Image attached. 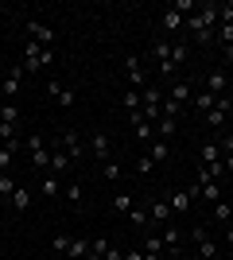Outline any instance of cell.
I'll return each instance as SVG.
<instances>
[{
	"label": "cell",
	"mask_w": 233,
	"mask_h": 260,
	"mask_svg": "<svg viewBox=\"0 0 233 260\" xmlns=\"http://www.w3.org/2000/svg\"><path fill=\"white\" fill-rule=\"evenodd\" d=\"M190 27V31L194 35H202V31H214V27H218V4H198V12H194V16H190V20H183Z\"/></svg>",
	"instance_id": "1"
},
{
	"label": "cell",
	"mask_w": 233,
	"mask_h": 260,
	"mask_svg": "<svg viewBox=\"0 0 233 260\" xmlns=\"http://www.w3.org/2000/svg\"><path fill=\"white\" fill-rule=\"evenodd\" d=\"M43 54H47V47H43V43L27 39V43H23V70H27V74L43 70Z\"/></svg>",
	"instance_id": "2"
},
{
	"label": "cell",
	"mask_w": 233,
	"mask_h": 260,
	"mask_svg": "<svg viewBox=\"0 0 233 260\" xmlns=\"http://www.w3.org/2000/svg\"><path fill=\"white\" fill-rule=\"evenodd\" d=\"M124 74H128V86H132V89H144L148 86V74H144L140 54H128V58H124Z\"/></svg>",
	"instance_id": "3"
},
{
	"label": "cell",
	"mask_w": 233,
	"mask_h": 260,
	"mask_svg": "<svg viewBox=\"0 0 233 260\" xmlns=\"http://www.w3.org/2000/svg\"><path fill=\"white\" fill-rule=\"evenodd\" d=\"M58 140H62V152L70 155V163L86 159V148H82V140H78V132H74V128H66L62 136H58Z\"/></svg>",
	"instance_id": "4"
},
{
	"label": "cell",
	"mask_w": 233,
	"mask_h": 260,
	"mask_svg": "<svg viewBox=\"0 0 233 260\" xmlns=\"http://www.w3.org/2000/svg\"><path fill=\"white\" fill-rule=\"evenodd\" d=\"M167 98L175 101L179 109H187L190 101H194V89H190V82H183V78H175V82H171V93H167Z\"/></svg>",
	"instance_id": "5"
},
{
	"label": "cell",
	"mask_w": 233,
	"mask_h": 260,
	"mask_svg": "<svg viewBox=\"0 0 233 260\" xmlns=\"http://www.w3.org/2000/svg\"><path fill=\"white\" fill-rule=\"evenodd\" d=\"M190 237H194V245H198V256L202 260H218V245H214L210 237H206V229H190Z\"/></svg>",
	"instance_id": "6"
},
{
	"label": "cell",
	"mask_w": 233,
	"mask_h": 260,
	"mask_svg": "<svg viewBox=\"0 0 233 260\" xmlns=\"http://www.w3.org/2000/svg\"><path fill=\"white\" fill-rule=\"evenodd\" d=\"M206 89H210L214 98H225V93H229V74H225V70H210V74H206Z\"/></svg>",
	"instance_id": "7"
},
{
	"label": "cell",
	"mask_w": 233,
	"mask_h": 260,
	"mask_svg": "<svg viewBox=\"0 0 233 260\" xmlns=\"http://www.w3.org/2000/svg\"><path fill=\"white\" fill-rule=\"evenodd\" d=\"M23 31L31 35L35 43H55V31H51L47 23H39V20H27V23H23Z\"/></svg>",
	"instance_id": "8"
},
{
	"label": "cell",
	"mask_w": 233,
	"mask_h": 260,
	"mask_svg": "<svg viewBox=\"0 0 233 260\" xmlns=\"http://www.w3.org/2000/svg\"><path fill=\"white\" fill-rule=\"evenodd\" d=\"M89 152H93L97 163H109V136H105V132H93V136H89Z\"/></svg>",
	"instance_id": "9"
},
{
	"label": "cell",
	"mask_w": 233,
	"mask_h": 260,
	"mask_svg": "<svg viewBox=\"0 0 233 260\" xmlns=\"http://www.w3.org/2000/svg\"><path fill=\"white\" fill-rule=\"evenodd\" d=\"M20 82H23V66H12L8 74H4V101H12L20 93Z\"/></svg>",
	"instance_id": "10"
},
{
	"label": "cell",
	"mask_w": 233,
	"mask_h": 260,
	"mask_svg": "<svg viewBox=\"0 0 233 260\" xmlns=\"http://www.w3.org/2000/svg\"><path fill=\"white\" fill-rule=\"evenodd\" d=\"M190 202H194V198H190V190H171V194H167V206H171V214H187Z\"/></svg>",
	"instance_id": "11"
},
{
	"label": "cell",
	"mask_w": 233,
	"mask_h": 260,
	"mask_svg": "<svg viewBox=\"0 0 233 260\" xmlns=\"http://www.w3.org/2000/svg\"><path fill=\"white\" fill-rule=\"evenodd\" d=\"M47 93H51V98H55L58 101V105H74V101H78V93H74V89H66V86H58V82H47Z\"/></svg>",
	"instance_id": "12"
},
{
	"label": "cell",
	"mask_w": 233,
	"mask_h": 260,
	"mask_svg": "<svg viewBox=\"0 0 233 260\" xmlns=\"http://www.w3.org/2000/svg\"><path fill=\"white\" fill-rule=\"evenodd\" d=\"M167 217H171L167 198H155V202H152V225H155V229H163V225H167Z\"/></svg>",
	"instance_id": "13"
},
{
	"label": "cell",
	"mask_w": 233,
	"mask_h": 260,
	"mask_svg": "<svg viewBox=\"0 0 233 260\" xmlns=\"http://www.w3.org/2000/svg\"><path fill=\"white\" fill-rule=\"evenodd\" d=\"M148 159H152V163H167V159H171V144H167V140H152V144H148Z\"/></svg>",
	"instance_id": "14"
},
{
	"label": "cell",
	"mask_w": 233,
	"mask_h": 260,
	"mask_svg": "<svg viewBox=\"0 0 233 260\" xmlns=\"http://www.w3.org/2000/svg\"><path fill=\"white\" fill-rule=\"evenodd\" d=\"M31 202H35V198H31V190H27V186H16V194H12V202H8V206L23 214V210H31Z\"/></svg>",
	"instance_id": "15"
},
{
	"label": "cell",
	"mask_w": 233,
	"mask_h": 260,
	"mask_svg": "<svg viewBox=\"0 0 233 260\" xmlns=\"http://www.w3.org/2000/svg\"><path fill=\"white\" fill-rule=\"evenodd\" d=\"M190 105L198 109V113H210V109L218 105V98H214L210 89H198V93H194V101H190Z\"/></svg>",
	"instance_id": "16"
},
{
	"label": "cell",
	"mask_w": 233,
	"mask_h": 260,
	"mask_svg": "<svg viewBox=\"0 0 233 260\" xmlns=\"http://www.w3.org/2000/svg\"><path fill=\"white\" fill-rule=\"evenodd\" d=\"M202 120H206V128L222 132V128H225V120H229V117H225L222 109H210V113H202Z\"/></svg>",
	"instance_id": "17"
},
{
	"label": "cell",
	"mask_w": 233,
	"mask_h": 260,
	"mask_svg": "<svg viewBox=\"0 0 233 260\" xmlns=\"http://www.w3.org/2000/svg\"><path fill=\"white\" fill-rule=\"evenodd\" d=\"M202 163H222V144H218V140L202 144Z\"/></svg>",
	"instance_id": "18"
},
{
	"label": "cell",
	"mask_w": 233,
	"mask_h": 260,
	"mask_svg": "<svg viewBox=\"0 0 233 260\" xmlns=\"http://www.w3.org/2000/svg\"><path fill=\"white\" fill-rule=\"evenodd\" d=\"M159 27H163L167 35H171V31H179V27H183V16H179L175 8H167V12H163V20H159Z\"/></svg>",
	"instance_id": "19"
},
{
	"label": "cell",
	"mask_w": 233,
	"mask_h": 260,
	"mask_svg": "<svg viewBox=\"0 0 233 260\" xmlns=\"http://www.w3.org/2000/svg\"><path fill=\"white\" fill-rule=\"evenodd\" d=\"M31 167L35 171H51V148H35L31 152Z\"/></svg>",
	"instance_id": "20"
},
{
	"label": "cell",
	"mask_w": 233,
	"mask_h": 260,
	"mask_svg": "<svg viewBox=\"0 0 233 260\" xmlns=\"http://www.w3.org/2000/svg\"><path fill=\"white\" fill-rule=\"evenodd\" d=\"M16 152H20V140L0 148V171H12V159H16Z\"/></svg>",
	"instance_id": "21"
},
{
	"label": "cell",
	"mask_w": 233,
	"mask_h": 260,
	"mask_svg": "<svg viewBox=\"0 0 233 260\" xmlns=\"http://www.w3.org/2000/svg\"><path fill=\"white\" fill-rule=\"evenodd\" d=\"M121 105L128 109V113H140V89H132V86H128V89L121 93Z\"/></svg>",
	"instance_id": "22"
},
{
	"label": "cell",
	"mask_w": 233,
	"mask_h": 260,
	"mask_svg": "<svg viewBox=\"0 0 233 260\" xmlns=\"http://www.w3.org/2000/svg\"><path fill=\"white\" fill-rule=\"evenodd\" d=\"M214 221H218V225H229L233 221V206L229 202H214Z\"/></svg>",
	"instance_id": "23"
},
{
	"label": "cell",
	"mask_w": 233,
	"mask_h": 260,
	"mask_svg": "<svg viewBox=\"0 0 233 260\" xmlns=\"http://www.w3.org/2000/svg\"><path fill=\"white\" fill-rule=\"evenodd\" d=\"M167 136H175V120L159 117V120H155V140H167Z\"/></svg>",
	"instance_id": "24"
},
{
	"label": "cell",
	"mask_w": 233,
	"mask_h": 260,
	"mask_svg": "<svg viewBox=\"0 0 233 260\" xmlns=\"http://www.w3.org/2000/svg\"><path fill=\"white\" fill-rule=\"evenodd\" d=\"M86 252H89V245L82 237H70V249H66V256L70 260H86Z\"/></svg>",
	"instance_id": "25"
},
{
	"label": "cell",
	"mask_w": 233,
	"mask_h": 260,
	"mask_svg": "<svg viewBox=\"0 0 233 260\" xmlns=\"http://www.w3.org/2000/svg\"><path fill=\"white\" fill-rule=\"evenodd\" d=\"M12 194H16V179H12V171H4V175H0V198L12 202Z\"/></svg>",
	"instance_id": "26"
},
{
	"label": "cell",
	"mask_w": 233,
	"mask_h": 260,
	"mask_svg": "<svg viewBox=\"0 0 233 260\" xmlns=\"http://www.w3.org/2000/svg\"><path fill=\"white\" fill-rule=\"evenodd\" d=\"M39 190H43L47 198H58V194H62V186H58V179H55V175H43V183H39Z\"/></svg>",
	"instance_id": "27"
},
{
	"label": "cell",
	"mask_w": 233,
	"mask_h": 260,
	"mask_svg": "<svg viewBox=\"0 0 233 260\" xmlns=\"http://www.w3.org/2000/svg\"><path fill=\"white\" fill-rule=\"evenodd\" d=\"M51 167H55V175L58 171H70V155L58 152V148H51Z\"/></svg>",
	"instance_id": "28"
},
{
	"label": "cell",
	"mask_w": 233,
	"mask_h": 260,
	"mask_svg": "<svg viewBox=\"0 0 233 260\" xmlns=\"http://www.w3.org/2000/svg\"><path fill=\"white\" fill-rule=\"evenodd\" d=\"M132 206H136V194H117L113 198V210H117V214H128Z\"/></svg>",
	"instance_id": "29"
},
{
	"label": "cell",
	"mask_w": 233,
	"mask_h": 260,
	"mask_svg": "<svg viewBox=\"0 0 233 260\" xmlns=\"http://www.w3.org/2000/svg\"><path fill=\"white\" fill-rule=\"evenodd\" d=\"M152 54L159 58V62H171V43H167V39H155V43H152Z\"/></svg>",
	"instance_id": "30"
},
{
	"label": "cell",
	"mask_w": 233,
	"mask_h": 260,
	"mask_svg": "<svg viewBox=\"0 0 233 260\" xmlns=\"http://www.w3.org/2000/svg\"><path fill=\"white\" fill-rule=\"evenodd\" d=\"M187 58H190V47L187 43H175V47H171V66H183Z\"/></svg>",
	"instance_id": "31"
},
{
	"label": "cell",
	"mask_w": 233,
	"mask_h": 260,
	"mask_svg": "<svg viewBox=\"0 0 233 260\" xmlns=\"http://www.w3.org/2000/svg\"><path fill=\"white\" fill-rule=\"evenodd\" d=\"M144 252H159V256H163V252H167L163 237H159V233H148V241H144Z\"/></svg>",
	"instance_id": "32"
},
{
	"label": "cell",
	"mask_w": 233,
	"mask_h": 260,
	"mask_svg": "<svg viewBox=\"0 0 233 260\" xmlns=\"http://www.w3.org/2000/svg\"><path fill=\"white\" fill-rule=\"evenodd\" d=\"M0 120H8V124H20V109L12 105V101H4V105H0Z\"/></svg>",
	"instance_id": "33"
},
{
	"label": "cell",
	"mask_w": 233,
	"mask_h": 260,
	"mask_svg": "<svg viewBox=\"0 0 233 260\" xmlns=\"http://www.w3.org/2000/svg\"><path fill=\"white\" fill-rule=\"evenodd\" d=\"M101 179L105 183H121V167L117 163H101Z\"/></svg>",
	"instance_id": "34"
},
{
	"label": "cell",
	"mask_w": 233,
	"mask_h": 260,
	"mask_svg": "<svg viewBox=\"0 0 233 260\" xmlns=\"http://www.w3.org/2000/svg\"><path fill=\"white\" fill-rule=\"evenodd\" d=\"M0 140H4V144H16V124L0 120Z\"/></svg>",
	"instance_id": "35"
},
{
	"label": "cell",
	"mask_w": 233,
	"mask_h": 260,
	"mask_svg": "<svg viewBox=\"0 0 233 260\" xmlns=\"http://www.w3.org/2000/svg\"><path fill=\"white\" fill-rule=\"evenodd\" d=\"M159 237H163L167 249H179V229H167V225H163V233H159Z\"/></svg>",
	"instance_id": "36"
},
{
	"label": "cell",
	"mask_w": 233,
	"mask_h": 260,
	"mask_svg": "<svg viewBox=\"0 0 233 260\" xmlns=\"http://www.w3.org/2000/svg\"><path fill=\"white\" fill-rule=\"evenodd\" d=\"M128 221H132V225L140 229V225H148V214H144L140 206H132V210H128Z\"/></svg>",
	"instance_id": "37"
},
{
	"label": "cell",
	"mask_w": 233,
	"mask_h": 260,
	"mask_svg": "<svg viewBox=\"0 0 233 260\" xmlns=\"http://www.w3.org/2000/svg\"><path fill=\"white\" fill-rule=\"evenodd\" d=\"M152 171H155V163L148 159V155H140V159H136V175H144V179H148Z\"/></svg>",
	"instance_id": "38"
},
{
	"label": "cell",
	"mask_w": 233,
	"mask_h": 260,
	"mask_svg": "<svg viewBox=\"0 0 233 260\" xmlns=\"http://www.w3.org/2000/svg\"><path fill=\"white\" fill-rule=\"evenodd\" d=\"M66 249H70V237H66V233H58V237H55V252H58V256H66Z\"/></svg>",
	"instance_id": "39"
},
{
	"label": "cell",
	"mask_w": 233,
	"mask_h": 260,
	"mask_svg": "<svg viewBox=\"0 0 233 260\" xmlns=\"http://www.w3.org/2000/svg\"><path fill=\"white\" fill-rule=\"evenodd\" d=\"M171 8L183 16V12H194V8H198V0H179V4H171Z\"/></svg>",
	"instance_id": "40"
},
{
	"label": "cell",
	"mask_w": 233,
	"mask_h": 260,
	"mask_svg": "<svg viewBox=\"0 0 233 260\" xmlns=\"http://www.w3.org/2000/svg\"><path fill=\"white\" fill-rule=\"evenodd\" d=\"M62 194H66V198H70V202H82V186H78V183H70V186H66V190H62Z\"/></svg>",
	"instance_id": "41"
},
{
	"label": "cell",
	"mask_w": 233,
	"mask_h": 260,
	"mask_svg": "<svg viewBox=\"0 0 233 260\" xmlns=\"http://www.w3.org/2000/svg\"><path fill=\"white\" fill-rule=\"evenodd\" d=\"M35 148H47L43 136H27V152H35Z\"/></svg>",
	"instance_id": "42"
},
{
	"label": "cell",
	"mask_w": 233,
	"mask_h": 260,
	"mask_svg": "<svg viewBox=\"0 0 233 260\" xmlns=\"http://www.w3.org/2000/svg\"><path fill=\"white\" fill-rule=\"evenodd\" d=\"M89 249H93V252H101V256H105V249H109V241H105V237H97V241H93V245H89Z\"/></svg>",
	"instance_id": "43"
},
{
	"label": "cell",
	"mask_w": 233,
	"mask_h": 260,
	"mask_svg": "<svg viewBox=\"0 0 233 260\" xmlns=\"http://www.w3.org/2000/svg\"><path fill=\"white\" fill-rule=\"evenodd\" d=\"M175 70H179V66H171V62H159V74H163V78H175Z\"/></svg>",
	"instance_id": "44"
},
{
	"label": "cell",
	"mask_w": 233,
	"mask_h": 260,
	"mask_svg": "<svg viewBox=\"0 0 233 260\" xmlns=\"http://www.w3.org/2000/svg\"><path fill=\"white\" fill-rule=\"evenodd\" d=\"M105 260H124V252H121V249H113V245H109V249H105Z\"/></svg>",
	"instance_id": "45"
},
{
	"label": "cell",
	"mask_w": 233,
	"mask_h": 260,
	"mask_svg": "<svg viewBox=\"0 0 233 260\" xmlns=\"http://www.w3.org/2000/svg\"><path fill=\"white\" fill-rule=\"evenodd\" d=\"M124 260H144V249H128V252H124Z\"/></svg>",
	"instance_id": "46"
},
{
	"label": "cell",
	"mask_w": 233,
	"mask_h": 260,
	"mask_svg": "<svg viewBox=\"0 0 233 260\" xmlns=\"http://www.w3.org/2000/svg\"><path fill=\"white\" fill-rule=\"evenodd\" d=\"M222 163H225V175H233V152H229V155H222Z\"/></svg>",
	"instance_id": "47"
},
{
	"label": "cell",
	"mask_w": 233,
	"mask_h": 260,
	"mask_svg": "<svg viewBox=\"0 0 233 260\" xmlns=\"http://www.w3.org/2000/svg\"><path fill=\"white\" fill-rule=\"evenodd\" d=\"M225 245L233 249V221H229V229H225Z\"/></svg>",
	"instance_id": "48"
},
{
	"label": "cell",
	"mask_w": 233,
	"mask_h": 260,
	"mask_svg": "<svg viewBox=\"0 0 233 260\" xmlns=\"http://www.w3.org/2000/svg\"><path fill=\"white\" fill-rule=\"evenodd\" d=\"M222 54H225V62H233V43H229V47H222Z\"/></svg>",
	"instance_id": "49"
},
{
	"label": "cell",
	"mask_w": 233,
	"mask_h": 260,
	"mask_svg": "<svg viewBox=\"0 0 233 260\" xmlns=\"http://www.w3.org/2000/svg\"><path fill=\"white\" fill-rule=\"evenodd\" d=\"M86 260H105V256H101V252H93V249H89V252H86Z\"/></svg>",
	"instance_id": "50"
},
{
	"label": "cell",
	"mask_w": 233,
	"mask_h": 260,
	"mask_svg": "<svg viewBox=\"0 0 233 260\" xmlns=\"http://www.w3.org/2000/svg\"><path fill=\"white\" fill-rule=\"evenodd\" d=\"M183 260H202V256H198V252H190V256H183Z\"/></svg>",
	"instance_id": "51"
}]
</instances>
